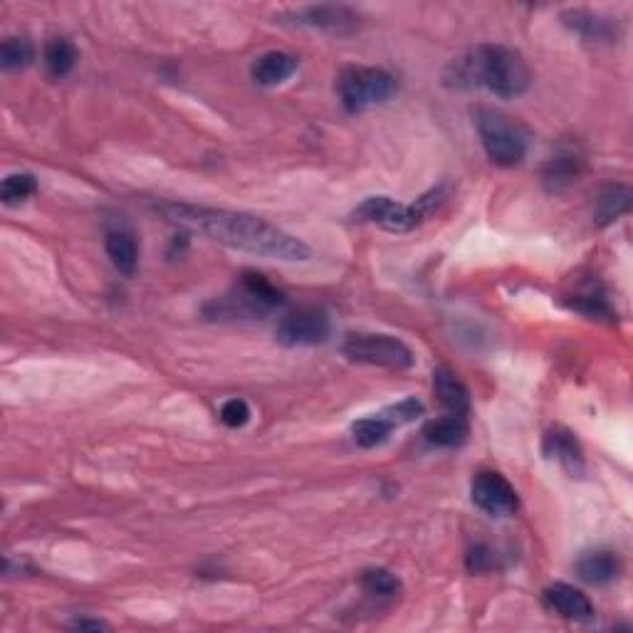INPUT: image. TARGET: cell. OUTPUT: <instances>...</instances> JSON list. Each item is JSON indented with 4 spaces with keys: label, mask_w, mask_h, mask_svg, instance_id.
<instances>
[{
    "label": "cell",
    "mask_w": 633,
    "mask_h": 633,
    "mask_svg": "<svg viewBox=\"0 0 633 633\" xmlns=\"http://www.w3.org/2000/svg\"><path fill=\"white\" fill-rule=\"evenodd\" d=\"M159 211L171 223H179L183 228L208 235L216 243L243 250V253L260 255V258L302 263V260H310L312 255L310 248L300 238L275 228L272 223L263 221V218L250 216V213L226 211V208L188 206V203H161Z\"/></svg>",
    "instance_id": "cell-1"
},
{
    "label": "cell",
    "mask_w": 633,
    "mask_h": 633,
    "mask_svg": "<svg viewBox=\"0 0 633 633\" xmlns=\"http://www.w3.org/2000/svg\"><path fill=\"white\" fill-rule=\"evenodd\" d=\"M532 72L520 52L505 45H478L458 62V85H478L495 97L512 99L527 92Z\"/></svg>",
    "instance_id": "cell-2"
},
{
    "label": "cell",
    "mask_w": 633,
    "mask_h": 633,
    "mask_svg": "<svg viewBox=\"0 0 633 633\" xmlns=\"http://www.w3.org/2000/svg\"><path fill=\"white\" fill-rule=\"evenodd\" d=\"M285 305V295L260 272H243L233 290L203 307L208 319L263 317Z\"/></svg>",
    "instance_id": "cell-3"
},
{
    "label": "cell",
    "mask_w": 633,
    "mask_h": 633,
    "mask_svg": "<svg viewBox=\"0 0 633 633\" xmlns=\"http://www.w3.org/2000/svg\"><path fill=\"white\" fill-rule=\"evenodd\" d=\"M473 117L485 154L495 166L510 169L522 164L530 149V134L515 117L493 107H478Z\"/></svg>",
    "instance_id": "cell-4"
},
{
    "label": "cell",
    "mask_w": 633,
    "mask_h": 633,
    "mask_svg": "<svg viewBox=\"0 0 633 633\" xmlns=\"http://www.w3.org/2000/svg\"><path fill=\"white\" fill-rule=\"evenodd\" d=\"M399 90V82L389 70L381 67L352 65L344 67L337 77V94L342 107L349 114L366 112V109L384 104Z\"/></svg>",
    "instance_id": "cell-5"
},
{
    "label": "cell",
    "mask_w": 633,
    "mask_h": 633,
    "mask_svg": "<svg viewBox=\"0 0 633 633\" xmlns=\"http://www.w3.org/2000/svg\"><path fill=\"white\" fill-rule=\"evenodd\" d=\"M342 354L352 362L384 366V369L401 371L413 366L411 349L391 334H349L342 342Z\"/></svg>",
    "instance_id": "cell-6"
},
{
    "label": "cell",
    "mask_w": 633,
    "mask_h": 633,
    "mask_svg": "<svg viewBox=\"0 0 633 633\" xmlns=\"http://www.w3.org/2000/svg\"><path fill=\"white\" fill-rule=\"evenodd\" d=\"M329 317L317 307H302L290 312L277 322L275 339L285 347H312V344L327 342L329 337Z\"/></svg>",
    "instance_id": "cell-7"
},
{
    "label": "cell",
    "mask_w": 633,
    "mask_h": 633,
    "mask_svg": "<svg viewBox=\"0 0 633 633\" xmlns=\"http://www.w3.org/2000/svg\"><path fill=\"white\" fill-rule=\"evenodd\" d=\"M470 498L490 517H512L520 507L517 490L498 470H480L470 485Z\"/></svg>",
    "instance_id": "cell-8"
},
{
    "label": "cell",
    "mask_w": 633,
    "mask_h": 633,
    "mask_svg": "<svg viewBox=\"0 0 633 633\" xmlns=\"http://www.w3.org/2000/svg\"><path fill=\"white\" fill-rule=\"evenodd\" d=\"M354 221L371 223L389 233H406L421 223V216L416 213V206H404L389 196H371L366 198L362 206L352 213Z\"/></svg>",
    "instance_id": "cell-9"
},
{
    "label": "cell",
    "mask_w": 633,
    "mask_h": 633,
    "mask_svg": "<svg viewBox=\"0 0 633 633\" xmlns=\"http://www.w3.org/2000/svg\"><path fill=\"white\" fill-rule=\"evenodd\" d=\"M280 23L300 25V28L329 30V33H349L359 28V13L347 5H307V8L290 10L280 15Z\"/></svg>",
    "instance_id": "cell-10"
},
{
    "label": "cell",
    "mask_w": 633,
    "mask_h": 633,
    "mask_svg": "<svg viewBox=\"0 0 633 633\" xmlns=\"http://www.w3.org/2000/svg\"><path fill=\"white\" fill-rule=\"evenodd\" d=\"M544 601L552 611L569 621H591L594 619V604L582 589H574L572 584H552L544 589Z\"/></svg>",
    "instance_id": "cell-11"
},
{
    "label": "cell",
    "mask_w": 633,
    "mask_h": 633,
    "mask_svg": "<svg viewBox=\"0 0 633 633\" xmlns=\"http://www.w3.org/2000/svg\"><path fill=\"white\" fill-rule=\"evenodd\" d=\"M297 67H300V60H297L292 52L270 50L265 52V55L255 57V62L250 65V75H253V80L258 82V85L275 87L290 80L297 72Z\"/></svg>",
    "instance_id": "cell-12"
},
{
    "label": "cell",
    "mask_w": 633,
    "mask_h": 633,
    "mask_svg": "<svg viewBox=\"0 0 633 633\" xmlns=\"http://www.w3.org/2000/svg\"><path fill=\"white\" fill-rule=\"evenodd\" d=\"M542 451L547 458L562 463L569 473H582L584 470V453L579 441L574 438V433H569L567 428H552V431L544 433Z\"/></svg>",
    "instance_id": "cell-13"
},
{
    "label": "cell",
    "mask_w": 633,
    "mask_h": 633,
    "mask_svg": "<svg viewBox=\"0 0 633 633\" xmlns=\"http://www.w3.org/2000/svg\"><path fill=\"white\" fill-rule=\"evenodd\" d=\"M468 418L463 413H448V416L433 418L423 426V438L436 448H458L468 441Z\"/></svg>",
    "instance_id": "cell-14"
},
{
    "label": "cell",
    "mask_w": 633,
    "mask_h": 633,
    "mask_svg": "<svg viewBox=\"0 0 633 633\" xmlns=\"http://www.w3.org/2000/svg\"><path fill=\"white\" fill-rule=\"evenodd\" d=\"M621 572V562L614 552L609 549H594V552H584L582 557L577 559V574L582 582L594 584V587H601V584H609L619 577Z\"/></svg>",
    "instance_id": "cell-15"
},
{
    "label": "cell",
    "mask_w": 633,
    "mask_h": 633,
    "mask_svg": "<svg viewBox=\"0 0 633 633\" xmlns=\"http://www.w3.org/2000/svg\"><path fill=\"white\" fill-rule=\"evenodd\" d=\"M433 391H436L438 401H441L451 413H463V416L468 413L470 394L468 389H465L463 381H460L451 369L438 366V369L433 371Z\"/></svg>",
    "instance_id": "cell-16"
},
{
    "label": "cell",
    "mask_w": 633,
    "mask_h": 633,
    "mask_svg": "<svg viewBox=\"0 0 633 633\" xmlns=\"http://www.w3.org/2000/svg\"><path fill=\"white\" fill-rule=\"evenodd\" d=\"M104 250H107L109 260L122 275H134L136 263H139V245H136L134 233L129 230H109L104 238Z\"/></svg>",
    "instance_id": "cell-17"
},
{
    "label": "cell",
    "mask_w": 633,
    "mask_h": 633,
    "mask_svg": "<svg viewBox=\"0 0 633 633\" xmlns=\"http://www.w3.org/2000/svg\"><path fill=\"white\" fill-rule=\"evenodd\" d=\"M564 25L579 33L587 40H614L616 38V23L614 20L604 18L599 13H591V10H567L562 13Z\"/></svg>",
    "instance_id": "cell-18"
},
{
    "label": "cell",
    "mask_w": 633,
    "mask_h": 633,
    "mask_svg": "<svg viewBox=\"0 0 633 633\" xmlns=\"http://www.w3.org/2000/svg\"><path fill=\"white\" fill-rule=\"evenodd\" d=\"M631 188L624 186V183H614V186H606L604 191L596 198V211L594 218L599 226H609L616 218L624 216V213L631 211Z\"/></svg>",
    "instance_id": "cell-19"
},
{
    "label": "cell",
    "mask_w": 633,
    "mask_h": 633,
    "mask_svg": "<svg viewBox=\"0 0 633 633\" xmlns=\"http://www.w3.org/2000/svg\"><path fill=\"white\" fill-rule=\"evenodd\" d=\"M45 67L52 77H65L75 70L77 60H80V52L72 40L67 38H52L50 43L45 45Z\"/></svg>",
    "instance_id": "cell-20"
},
{
    "label": "cell",
    "mask_w": 633,
    "mask_h": 633,
    "mask_svg": "<svg viewBox=\"0 0 633 633\" xmlns=\"http://www.w3.org/2000/svg\"><path fill=\"white\" fill-rule=\"evenodd\" d=\"M391 431H394V426H391L389 418H386L384 413H374V416L359 418V421L352 426L354 441H357V446H362V448L381 446V443L389 441Z\"/></svg>",
    "instance_id": "cell-21"
},
{
    "label": "cell",
    "mask_w": 633,
    "mask_h": 633,
    "mask_svg": "<svg viewBox=\"0 0 633 633\" xmlns=\"http://www.w3.org/2000/svg\"><path fill=\"white\" fill-rule=\"evenodd\" d=\"M579 171H582V159L577 154H559L552 156L544 169V183L549 191H562L564 186L577 181Z\"/></svg>",
    "instance_id": "cell-22"
},
{
    "label": "cell",
    "mask_w": 633,
    "mask_h": 633,
    "mask_svg": "<svg viewBox=\"0 0 633 633\" xmlns=\"http://www.w3.org/2000/svg\"><path fill=\"white\" fill-rule=\"evenodd\" d=\"M362 589L369 596H376V599H389V596H396L401 589L399 577L394 572L384 567H374V569H366L362 572Z\"/></svg>",
    "instance_id": "cell-23"
},
{
    "label": "cell",
    "mask_w": 633,
    "mask_h": 633,
    "mask_svg": "<svg viewBox=\"0 0 633 633\" xmlns=\"http://www.w3.org/2000/svg\"><path fill=\"white\" fill-rule=\"evenodd\" d=\"M35 191H38V179L28 171H18V174L5 176L3 186H0V198L5 206H18V203L28 201Z\"/></svg>",
    "instance_id": "cell-24"
},
{
    "label": "cell",
    "mask_w": 633,
    "mask_h": 633,
    "mask_svg": "<svg viewBox=\"0 0 633 633\" xmlns=\"http://www.w3.org/2000/svg\"><path fill=\"white\" fill-rule=\"evenodd\" d=\"M35 47L28 38H5L0 45V65L3 70H23L33 62Z\"/></svg>",
    "instance_id": "cell-25"
},
{
    "label": "cell",
    "mask_w": 633,
    "mask_h": 633,
    "mask_svg": "<svg viewBox=\"0 0 633 633\" xmlns=\"http://www.w3.org/2000/svg\"><path fill=\"white\" fill-rule=\"evenodd\" d=\"M381 413H384V416L389 418L391 426L399 428V426H406V423L416 421V418L423 413V404H421V401H416V399H404V401H399V404H394V406H386Z\"/></svg>",
    "instance_id": "cell-26"
},
{
    "label": "cell",
    "mask_w": 633,
    "mask_h": 633,
    "mask_svg": "<svg viewBox=\"0 0 633 633\" xmlns=\"http://www.w3.org/2000/svg\"><path fill=\"white\" fill-rule=\"evenodd\" d=\"M569 307L577 312H582V315L587 317H611V307L606 305L604 297L599 295H577L572 302H569Z\"/></svg>",
    "instance_id": "cell-27"
},
{
    "label": "cell",
    "mask_w": 633,
    "mask_h": 633,
    "mask_svg": "<svg viewBox=\"0 0 633 633\" xmlns=\"http://www.w3.org/2000/svg\"><path fill=\"white\" fill-rule=\"evenodd\" d=\"M221 421L228 428H243L250 421V406L243 399H228L221 406Z\"/></svg>",
    "instance_id": "cell-28"
},
{
    "label": "cell",
    "mask_w": 633,
    "mask_h": 633,
    "mask_svg": "<svg viewBox=\"0 0 633 633\" xmlns=\"http://www.w3.org/2000/svg\"><path fill=\"white\" fill-rule=\"evenodd\" d=\"M465 564H468V572H473V574L488 572V569L495 564L493 549L485 547V544H475V547L468 552V557H465Z\"/></svg>",
    "instance_id": "cell-29"
},
{
    "label": "cell",
    "mask_w": 633,
    "mask_h": 633,
    "mask_svg": "<svg viewBox=\"0 0 633 633\" xmlns=\"http://www.w3.org/2000/svg\"><path fill=\"white\" fill-rule=\"evenodd\" d=\"M72 629H92V631H104V629H109L107 624H104V621H97V619H77V621H72Z\"/></svg>",
    "instance_id": "cell-30"
}]
</instances>
